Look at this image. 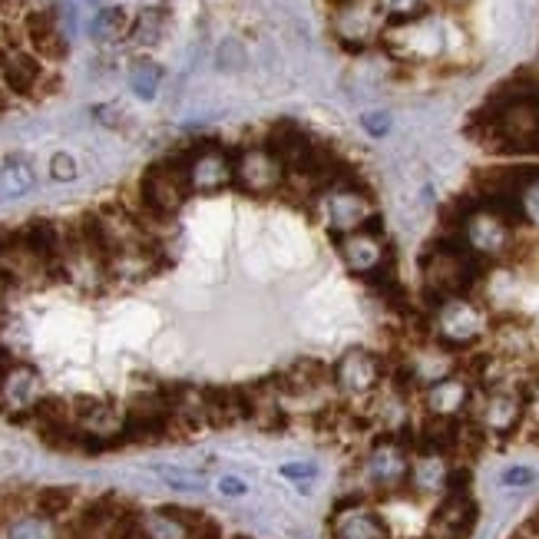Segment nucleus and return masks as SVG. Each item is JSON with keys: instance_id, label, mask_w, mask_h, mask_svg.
Instances as JSON below:
<instances>
[{"instance_id": "37", "label": "nucleus", "mask_w": 539, "mask_h": 539, "mask_svg": "<svg viewBox=\"0 0 539 539\" xmlns=\"http://www.w3.org/2000/svg\"><path fill=\"white\" fill-rule=\"evenodd\" d=\"M215 493L225 500H242V497H249V483L242 477H235V473H222V477L215 480Z\"/></svg>"}, {"instance_id": "24", "label": "nucleus", "mask_w": 539, "mask_h": 539, "mask_svg": "<svg viewBox=\"0 0 539 539\" xmlns=\"http://www.w3.org/2000/svg\"><path fill=\"white\" fill-rule=\"evenodd\" d=\"M139 539H192L186 506H156L139 513Z\"/></svg>"}, {"instance_id": "15", "label": "nucleus", "mask_w": 539, "mask_h": 539, "mask_svg": "<svg viewBox=\"0 0 539 539\" xmlns=\"http://www.w3.org/2000/svg\"><path fill=\"white\" fill-rule=\"evenodd\" d=\"M43 377L34 364L14 361L0 374V414L10 420H30L43 401Z\"/></svg>"}, {"instance_id": "10", "label": "nucleus", "mask_w": 539, "mask_h": 539, "mask_svg": "<svg viewBox=\"0 0 539 539\" xmlns=\"http://www.w3.org/2000/svg\"><path fill=\"white\" fill-rule=\"evenodd\" d=\"M331 30L341 47L364 50L374 40H384L387 17L377 0H334Z\"/></svg>"}, {"instance_id": "21", "label": "nucleus", "mask_w": 539, "mask_h": 539, "mask_svg": "<svg viewBox=\"0 0 539 539\" xmlns=\"http://www.w3.org/2000/svg\"><path fill=\"white\" fill-rule=\"evenodd\" d=\"M450 467H454V463H450L447 454L417 450L411 457V480H407V490L417 493V497H444Z\"/></svg>"}, {"instance_id": "40", "label": "nucleus", "mask_w": 539, "mask_h": 539, "mask_svg": "<svg viewBox=\"0 0 539 539\" xmlns=\"http://www.w3.org/2000/svg\"><path fill=\"white\" fill-rule=\"evenodd\" d=\"M361 126L368 129L371 136H387V129H391V116L387 113H364Z\"/></svg>"}, {"instance_id": "13", "label": "nucleus", "mask_w": 539, "mask_h": 539, "mask_svg": "<svg viewBox=\"0 0 539 539\" xmlns=\"http://www.w3.org/2000/svg\"><path fill=\"white\" fill-rule=\"evenodd\" d=\"M182 172H186L189 192L212 196V192L235 186V153L215 143L196 146L192 153L182 156Z\"/></svg>"}, {"instance_id": "6", "label": "nucleus", "mask_w": 539, "mask_h": 539, "mask_svg": "<svg viewBox=\"0 0 539 539\" xmlns=\"http://www.w3.org/2000/svg\"><path fill=\"white\" fill-rule=\"evenodd\" d=\"M341 265L348 268L354 278L368 282L374 288H394L397 278L391 275V245H387L384 232L371 222L368 229H358L344 239L334 242Z\"/></svg>"}, {"instance_id": "41", "label": "nucleus", "mask_w": 539, "mask_h": 539, "mask_svg": "<svg viewBox=\"0 0 539 539\" xmlns=\"http://www.w3.org/2000/svg\"><path fill=\"white\" fill-rule=\"evenodd\" d=\"M523 397H526V417L539 424V381H533L530 387H526Z\"/></svg>"}, {"instance_id": "34", "label": "nucleus", "mask_w": 539, "mask_h": 539, "mask_svg": "<svg viewBox=\"0 0 539 539\" xmlns=\"http://www.w3.org/2000/svg\"><path fill=\"white\" fill-rule=\"evenodd\" d=\"M73 500H77V493H73L70 487H43L34 500V510L53 516V520H60V516L73 506Z\"/></svg>"}, {"instance_id": "11", "label": "nucleus", "mask_w": 539, "mask_h": 539, "mask_svg": "<svg viewBox=\"0 0 539 539\" xmlns=\"http://www.w3.org/2000/svg\"><path fill=\"white\" fill-rule=\"evenodd\" d=\"M285 182H288V169L268 143L245 146L235 153V189H242L245 196L255 199L275 196V192L285 189Z\"/></svg>"}, {"instance_id": "23", "label": "nucleus", "mask_w": 539, "mask_h": 539, "mask_svg": "<svg viewBox=\"0 0 539 539\" xmlns=\"http://www.w3.org/2000/svg\"><path fill=\"white\" fill-rule=\"evenodd\" d=\"M0 80L10 93H20V96H30L40 90L43 83V63L40 57L27 50H7L0 53Z\"/></svg>"}, {"instance_id": "20", "label": "nucleus", "mask_w": 539, "mask_h": 539, "mask_svg": "<svg viewBox=\"0 0 539 539\" xmlns=\"http://www.w3.org/2000/svg\"><path fill=\"white\" fill-rule=\"evenodd\" d=\"M126 506L120 497H100L90 506H83L80 516L70 526V539H110L116 520L126 513Z\"/></svg>"}, {"instance_id": "35", "label": "nucleus", "mask_w": 539, "mask_h": 539, "mask_svg": "<svg viewBox=\"0 0 539 539\" xmlns=\"http://www.w3.org/2000/svg\"><path fill=\"white\" fill-rule=\"evenodd\" d=\"M318 463L315 460H288L278 467V477H282L285 483H291V487H311V483L318 480Z\"/></svg>"}, {"instance_id": "2", "label": "nucleus", "mask_w": 539, "mask_h": 539, "mask_svg": "<svg viewBox=\"0 0 539 539\" xmlns=\"http://www.w3.org/2000/svg\"><path fill=\"white\" fill-rule=\"evenodd\" d=\"M516 225L520 219L500 206V202H477V206H470L467 212L460 215L457 222V235L454 239L467 249L473 258H477L480 265H490V262H506L513 252H516V242H520V235H516Z\"/></svg>"}, {"instance_id": "30", "label": "nucleus", "mask_w": 539, "mask_h": 539, "mask_svg": "<svg viewBox=\"0 0 539 539\" xmlns=\"http://www.w3.org/2000/svg\"><path fill=\"white\" fill-rule=\"evenodd\" d=\"M513 209L516 219L539 229V172H523L520 186L513 192Z\"/></svg>"}, {"instance_id": "4", "label": "nucleus", "mask_w": 539, "mask_h": 539, "mask_svg": "<svg viewBox=\"0 0 539 539\" xmlns=\"http://www.w3.org/2000/svg\"><path fill=\"white\" fill-rule=\"evenodd\" d=\"M315 209L321 225L328 229V235L334 242L344 239V235L368 229L374 222V202L364 192L358 182H351L348 176L334 179L331 186H325L315 196Z\"/></svg>"}, {"instance_id": "31", "label": "nucleus", "mask_w": 539, "mask_h": 539, "mask_svg": "<svg viewBox=\"0 0 539 539\" xmlns=\"http://www.w3.org/2000/svg\"><path fill=\"white\" fill-rule=\"evenodd\" d=\"M166 30V14L159 7H146L139 10V17H133V24H129V40L136 43V47H153L159 43Z\"/></svg>"}, {"instance_id": "16", "label": "nucleus", "mask_w": 539, "mask_h": 539, "mask_svg": "<svg viewBox=\"0 0 539 539\" xmlns=\"http://www.w3.org/2000/svg\"><path fill=\"white\" fill-rule=\"evenodd\" d=\"M470 417L487 437H513L526 420V397L523 391H477Z\"/></svg>"}, {"instance_id": "26", "label": "nucleus", "mask_w": 539, "mask_h": 539, "mask_svg": "<svg viewBox=\"0 0 539 539\" xmlns=\"http://www.w3.org/2000/svg\"><path fill=\"white\" fill-rule=\"evenodd\" d=\"M0 539H60V526L47 513L24 510L0 523Z\"/></svg>"}, {"instance_id": "3", "label": "nucleus", "mask_w": 539, "mask_h": 539, "mask_svg": "<svg viewBox=\"0 0 539 539\" xmlns=\"http://www.w3.org/2000/svg\"><path fill=\"white\" fill-rule=\"evenodd\" d=\"M483 265L457 239H440L420 255V278L430 298L470 295L480 282Z\"/></svg>"}, {"instance_id": "9", "label": "nucleus", "mask_w": 539, "mask_h": 539, "mask_svg": "<svg viewBox=\"0 0 539 539\" xmlns=\"http://www.w3.org/2000/svg\"><path fill=\"white\" fill-rule=\"evenodd\" d=\"M189 196L192 192L186 172H182V156L149 166L143 182H139V202H143L146 215H153V219H172V215L186 206Z\"/></svg>"}, {"instance_id": "22", "label": "nucleus", "mask_w": 539, "mask_h": 539, "mask_svg": "<svg viewBox=\"0 0 539 539\" xmlns=\"http://www.w3.org/2000/svg\"><path fill=\"white\" fill-rule=\"evenodd\" d=\"M209 427H239L252 420L249 394L245 387H206Z\"/></svg>"}, {"instance_id": "38", "label": "nucleus", "mask_w": 539, "mask_h": 539, "mask_svg": "<svg viewBox=\"0 0 539 539\" xmlns=\"http://www.w3.org/2000/svg\"><path fill=\"white\" fill-rule=\"evenodd\" d=\"M50 176L57 182H73L77 179V163H73L70 153H57L50 159Z\"/></svg>"}, {"instance_id": "1", "label": "nucleus", "mask_w": 539, "mask_h": 539, "mask_svg": "<svg viewBox=\"0 0 539 539\" xmlns=\"http://www.w3.org/2000/svg\"><path fill=\"white\" fill-rule=\"evenodd\" d=\"M490 334V311L473 295H450V298H430V308L424 315V338L447 351H470Z\"/></svg>"}, {"instance_id": "33", "label": "nucleus", "mask_w": 539, "mask_h": 539, "mask_svg": "<svg viewBox=\"0 0 539 539\" xmlns=\"http://www.w3.org/2000/svg\"><path fill=\"white\" fill-rule=\"evenodd\" d=\"M387 17V24H407V20L427 17L434 0H377Z\"/></svg>"}, {"instance_id": "14", "label": "nucleus", "mask_w": 539, "mask_h": 539, "mask_svg": "<svg viewBox=\"0 0 539 539\" xmlns=\"http://www.w3.org/2000/svg\"><path fill=\"white\" fill-rule=\"evenodd\" d=\"M420 404H424V417L437 420H467L477 404V384L467 371H454L450 377H440L420 391Z\"/></svg>"}, {"instance_id": "12", "label": "nucleus", "mask_w": 539, "mask_h": 539, "mask_svg": "<svg viewBox=\"0 0 539 539\" xmlns=\"http://www.w3.org/2000/svg\"><path fill=\"white\" fill-rule=\"evenodd\" d=\"M384 43L394 57L424 63V60H434L444 53L447 34H444V24H440L434 14H427L417 20H407V24H387Z\"/></svg>"}, {"instance_id": "39", "label": "nucleus", "mask_w": 539, "mask_h": 539, "mask_svg": "<svg viewBox=\"0 0 539 539\" xmlns=\"http://www.w3.org/2000/svg\"><path fill=\"white\" fill-rule=\"evenodd\" d=\"M533 480H536V470H533V467H506V470L500 473V483H503V487H510V490L530 487Z\"/></svg>"}, {"instance_id": "7", "label": "nucleus", "mask_w": 539, "mask_h": 539, "mask_svg": "<svg viewBox=\"0 0 539 539\" xmlns=\"http://www.w3.org/2000/svg\"><path fill=\"white\" fill-rule=\"evenodd\" d=\"M411 457L414 450L397 434L377 437L361 460V483L371 493L394 497V493L407 490V480H411Z\"/></svg>"}, {"instance_id": "19", "label": "nucleus", "mask_w": 539, "mask_h": 539, "mask_svg": "<svg viewBox=\"0 0 539 539\" xmlns=\"http://www.w3.org/2000/svg\"><path fill=\"white\" fill-rule=\"evenodd\" d=\"M24 37L40 60H63L67 57V34H63L57 14L50 10H30L24 17Z\"/></svg>"}, {"instance_id": "18", "label": "nucleus", "mask_w": 539, "mask_h": 539, "mask_svg": "<svg viewBox=\"0 0 539 539\" xmlns=\"http://www.w3.org/2000/svg\"><path fill=\"white\" fill-rule=\"evenodd\" d=\"M480 510L477 500L470 493H447L440 497L434 516H430V539H467L473 530H477Z\"/></svg>"}, {"instance_id": "36", "label": "nucleus", "mask_w": 539, "mask_h": 539, "mask_svg": "<svg viewBox=\"0 0 539 539\" xmlns=\"http://www.w3.org/2000/svg\"><path fill=\"white\" fill-rule=\"evenodd\" d=\"M186 513H189L192 539H222L219 523H215L209 513H202V510H186Z\"/></svg>"}, {"instance_id": "8", "label": "nucleus", "mask_w": 539, "mask_h": 539, "mask_svg": "<svg viewBox=\"0 0 539 539\" xmlns=\"http://www.w3.org/2000/svg\"><path fill=\"white\" fill-rule=\"evenodd\" d=\"M387 364L381 354L368 348H348L338 361L331 364V387L341 401L348 404H368L384 391Z\"/></svg>"}, {"instance_id": "25", "label": "nucleus", "mask_w": 539, "mask_h": 539, "mask_svg": "<svg viewBox=\"0 0 539 539\" xmlns=\"http://www.w3.org/2000/svg\"><path fill=\"white\" fill-rule=\"evenodd\" d=\"M278 381H282L288 397H305L311 391H318V387L331 384V364H321L315 358H301L291 364L288 371L278 374Z\"/></svg>"}, {"instance_id": "28", "label": "nucleus", "mask_w": 539, "mask_h": 539, "mask_svg": "<svg viewBox=\"0 0 539 539\" xmlns=\"http://www.w3.org/2000/svg\"><path fill=\"white\" fill-rule=\"evenodd\" d=\"M153 473L163 487L176 493H202L206 490V473L196 467H179V463H153Z\"/></svg>"}, {"instance_id": "27", "label": "nucleus", "mask_w": 539, "mask_h": 539, "mask_svg": "<svg viewBox=\"0 0 539 539\" xmlns=\"http://www.w3.org/2000/svg\"><path fill=\"white\" fill-rule=\"evenodd\" d=\"M34 186H37V172L24 156H10L7 163L0 166V206L30 196Z\"/></svg>"}, {"instance_id": "17", "label": "nucleus", "mask_w": 539, "mask_h": 539, "mask_svg": "<svg viewBox=\"0 0 539 539\" xmlns=\"http://www.w3.org/2000/svg\"><path fill=\"white\" fill-rule=\"evenodd\" d=\"M331 539H391V526L364 497H344L328 516Z\"/></svg>"}, {"instance_id": "32", "label": "nucleus", "mask_w": 539, "mask_h": 539, "mask_svg": "<svg viewBox=\"0 0 539 539\" xmlns=\"http://www.w3.org/2000/svg\"><path fill=\"white\" fill-rule=\"evenodd\" d=\"M159 83H163V70H159L153 60L133 63V70H129V90H133L139 100H153L159 93Z\"/></svg>"}, {"instance_id": "29", "label": "nucleus", "mask_w": 539, "mask_h": 539, "mask_svg": "<svg viewBox=\"0 0 539 539\" xmlns=\"http://www.w3.org/2000/svg\"><path fill=\"white\" fill-rule=\"evenodd\" d=\"M129 14L123 7H103V10H96L93 20H90V37L96 43H116V40H123L129 37Z\"/></svg>"}, {"instance_id": "5", "label": "nucleus", "mask_w": 539, "mask_h": 539, "mask_svg": "<svg viewBox=\"0 0 539 539\" xmlns=\"http://www.w3.org/2000/svg\"><path fill=\"white\" fill-rule=\"evenodd\" d=\"M487 126L500 153H539V96H506Z\"/></svg>"}]
</instances>
